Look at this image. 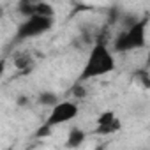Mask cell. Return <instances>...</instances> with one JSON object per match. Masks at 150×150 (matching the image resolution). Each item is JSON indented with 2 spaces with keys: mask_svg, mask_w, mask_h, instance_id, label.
Wrapping results in <instances>:
<instances>
[{
  "mask_svg": "<svg viewBox=\"0 0 150 150\" xmlns=\"http://www.w3.org/2000/svg\"><path fill=\"white\" fill-rule=\"evenodd\" d=\"M115 69V57L113 53L108 50V46L103 42V41H97L90 53H88V58L83 65V71L78 78V83L80 81H87V80H94V78H99V76H104V74L111 72Z\"/></svg>",
  "mask_w": 150,
  "mask_h": 150,
  "instance_id": "obj_1",
  "label": "cell"
},
{
  "mask_svg": "<svg viewBox=\"0 0 150 150\" xmlns=\"http://www.w3.org/2000/svg\"><path fill=\"white\" fill-rule=\"evenodd\" d=\"M145 46H146V18L138 20L129 28L120 32L113 42V48L118 53H127V51L139 50Z\"/></svg>",
  "mask_w": 150,
  "mask_h": 150,
  "instance_id": "obj_2",
  "label": "cell"
},
{
  "mask_svg": "<svg viewBox=\"0 0 150 150\" xmlns=\"http://www.w3.org/2000/svg\"><path fill=\"white\" fill-rule=\"evenodd\" d=\"M53 27V18H48V16H37V14H32L28 16L16 30V35H14V42H21V41H27V39H32V37H37V35H42L46 34L48 30H51Z\"/></svg>",
  "mask_w": 150,
  "mask_h": 150,
  "instance_id": "obj_3",
  "label": "cell"
},
{
  "mask_svg": "<svg viewBox=\"0 0 150 150\" xmlns=\"http://www.w3.org/2000/svg\"><path fill=\"white\" fill-rule=\"evenodd\" d=\"M51 113L48 115L46 122L50 127H55V125H60L64 122H69L72 118H76L80 108L76 106V103H72V101H62V103H57L51 106Z\"/></svg>",
  "mask_w": 150,
  "mask_h": 150,
  "instance_id": "obj_4",
  "label": "cell"
},
{
  "mask_svg": "<svg viewBox=\"0 0 150 150\" xmlns=\"http://www.w3.org/2000/svg\"><path fill=\"white\" fill-rule=\"evenodd\" d=\"M120 127H122V124H120V120L115 117L113 120H110V122H106V124H97V127H96V134L108 136V134L118 132V131H120Z\"/></svg>",
  "mask_w": 150,
  "mask_h": 150,
  "instance_id": "obj_5",
  "label": "cell"
},
{
  "mask_svg": "<svg viewBox=\"0 0 150 150\" xmlns=\"http://www.w3.org/2000/svg\"><path fill=\"white\" fill-rule=\"evenodd\" d=\"M85 131L83 129H80V127H74V129H71L69 131V136H67V146H71V148H78L83 141H85Z\"/></svg>",
  "mask_w": 150,
  "mask_h": 150,
  "instance_id": "obj_6",
  "label": "cell"
},
{
  "mask_svg": "<svg viewBox=\"0 0 150 150\" xmlns=\"http://www.w3.org/2000/svg\"><path fill=\"white\" fill-rule=\"evenodd\" d=\"M14 65H16V69H20V71H27V69H30V67L34 65V58H32L30 53L23 51V53H20V55L14 57Z\"/></svg>",
  "mask_w": 150,
  "mask_h": 150,
  "instance_id": "obj_7",
  "label": "cell"
},
{
  "mask_svg": "<svg viewBox=\"0 0 150 150\" xmlns=\"http://www.w3.org/2000/svg\"><path fill=\"white\" fill-rule=\"evenodd\" d=\"M34 14L53 18L55 16V9H53V6H50L48 2H44V0H39V2L35 4V7H34Z\"/></svg>",
  "mask_w": 150,
  "mask_h": 150,
  "instance_id": "obj_8",
  "label": "cell"
},
{
  "mask_svg": "<svg viewBox=\"0 0 150 150\" xmlns=\"http://www.w3.org/2000/svg\"><path fill=\"white\" fill-rule=\"evenodd\" d=\"M39 2V0H20L18 2V11H20V14H23V16H32L34 14V7H35V4Z\"/></svg>",
  "mask_w": 150,
  "mask_h": 150,
  "instance_id": "obj_9",
  "label": "cell"
},
{
  "mask_svg": "<svg viewBox=\"0 0 150 150\" xmlns=\"http://www.w3.org/2000/svg\"><path fill=\"white\" fill-rule=\"evenodd\" d=\"M37 101H39V104H42V106H53V104L58 103V99H57V96H55L53 92H41L39 97H37Z\"/></svg>",
  "mask_w": 150,
  "mask_h": 150,
  "instance_id": "obj_10",
  "label": "cell"
},
{
  "mask_svg": "<svg viewBox=\"0 0 150 150\" xmlns=\"http://www.w3.org/2000/svg\"><path fill=\"white\" fill-rule=\"evenodd\" d=\"M51 134V127L48 125V124H42L37 131H35V136L37 138H44V136H50Z\"/></svg>",
  "mask_w": 150,
  "mask_h": 150,
  "instance_id": "obj_11",
  "label": "cell"
},
{
  "mask_svg": "<svg viewBox=\"0 0 150 150\" xmlns=\"http://www.w3.org/2000/svg\"><path fill=\"white\" fill-rule=\"evenodd\" d=\"M113 118H115V113H113V111H104V113L99 115L97 124H106V122H110V120H113Z\"/></svg>",
  "mask_w": 150,
  "mask_h": 150,
  "instance_id": "obj_12",
  "label": "cell"
},
{
  "mask_svg": "<svg viewBox=\"0 0 150 150\" xmlns=\"http://www.w3.org/2000/svg\"><path fill=\"white\" fill-rule=\"evenodd\" d=\"M74 96H76V97H85V88H83L80 83L74 87Z\"/></svg>",
  "mask_w": 150,
  "mask_h": 150,
  "instance_id": "obj_13",
  "label": "cell"
},
{
  "mask_svg": "<svg viewBox=\"0 0 150 150\" xmlns=\"http://www.w3.org/2000/svg\"><path fill=\"white\" fill-rule=\"evenodd\" d=\"M4 71H6V60H4V58H0V76L4 74Z\"/></svg>",
  "mask_w": 150,
  "mask_h": 150,
  "instance_id": "obj_14",
  "label": "cell"
},
{
  "mask_svg": "<svg viewBox=\"0 0 150 150\" xmlns=\"http://www.w3.org/2000/svg\"><path fill=\"white\" fill-rule=\"evenodd\" d=\"M18 104H20V106L27 104V97H20V99H18Z\"/></svg>",
  "mask_w": 150,
  "mask_h": 150,
  "instance_id": "obj_15",
  "label": "cell"
},
{
  "mask_svg": "<svg viewBox=\"0 0 150 150\" xmlns=\"http://www.w3.org/2000/svg\"><path fill=\"white\" fill-rule=\"evenodd\" d=\"M4 16V9H2V6H0V18Z\"/></svg>",
  "mask_w": 150,
  "mask_h": 150,
  "instance_id": "obj_16",
  "label": "cell"
}]
</instances>
